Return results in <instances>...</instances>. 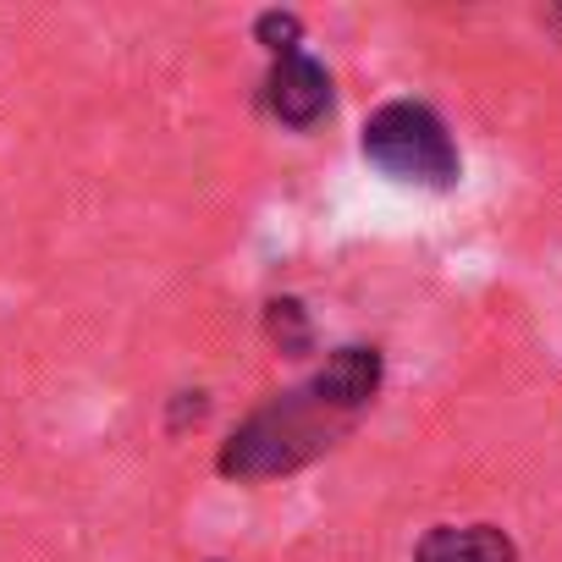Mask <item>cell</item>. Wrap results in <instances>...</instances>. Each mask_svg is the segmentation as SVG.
<instances>
[{
  "instance_id": "8",
  "label": "cell",
  "mask_w": 562,
  "mask_h": 562,
  "mask_svg": "<svg viewBox=\"0 0 562 562\" xmlns=\"http://www.w3.org/2000/svg\"><path fill=\"white\" fill-rule=\"evenodd\" d=\"M551 23H557V29H562V7H557V12H551Z\"/></svg>"
},
{
  "instance_id": "2",
  "label": "cell",
  "mask_w": 562,
  "mask_h": 562,
  "mask_svg": "<svg viewBox=\"0 0 562 562\" xmlns=\"http://www.w3.org/2000/svg\"><path fill=\"white\" fill-rule=\"evenodd\" d=\"M364 160L403 182V188H430V193H452L463 182V155L447 133V122L425 105V100H386L359 138Z\"/></svg>"
},
{
  "instance_id": "5",
  "label": "cell",
  "mask_w": 562,
  "mask_h": 562,
  "mask_svg": "<svg viewBox=\"0 0 562 562\" xmlns=\"http://www.w3.org/2000/svg\"><path fill=\"white\" fill-rule=\"evenodd\" d=\"M414 562H518V546L496 524H436L414 546Z\"/></svg>"
},
{
  "instance_id": "4",
  "label": "cell",
  "mask_w": 562,
  "mask_h": 562,
  "mask_svg": "<svg viewBox=\"0 0 562 562\" xmlns=\"http://www.w3.org/2000/svg\"><path fill=\"white\" fill-rule=\"evenodd\" d=\"M310 386H315L337 414L359 419V414L375 403V392H381V353L364 348V342H348V348H337V353L321 364V375H315Z\"/></svg>"
},
{
  "instance_id": "1",
  "label": "cell",
  "mask_w": 562,
  "mask_h": 562,
  "mask_svg": "<svg viewBox=\"0 0 562 562\" xmlns=\"http://www.w3.org/2000/svg\"><path fill=\"white\" fill-rule=\"evenodd\" d=\"M348 414H337L315 386H299V392H281L270 397L265 408H254L232 441L221 447L215 469L226 480H276V474H293L304 463H315L321 452H331L342 436H348Z\"/></svg>"
},
{
  "instance_id": "3",
  "label": "cell",
  "mask_w": 562,
  "mask_h": 562,
  "mask_svg": "<svg viewBox=\"0 0 562 562\" xmlns=\"http://www.w3.org/2000/svg\"><path fill=\"white\" fill-rule=\"evenodd\" d=\"M265 105L276 122L288 127H315L326 111H331V72L315 61V56H281L265 78Z\"/></svg>"
},
{
  "instance_id": "6",
  "label": "cell",
  "mask_w": 562,
  "mask_h": 562,
  "mask_svg": "<svg viewBox=\"0 0 562 562\" xmlns=\"http://www.w3.org/2000/svg\"><path fill=\"white\" fill-rule=\"evenodd\" d=\"M265 337L288 353V359H304L315 348V331H310V310L299 299H270L265 304Z\"/></svg>"
},
{
  "instance_id": "7",
  "label": "cell",
  "mask_w": 562,
  "mask_h": 562,
  "mask_svg": "<svg viewBox=\"0 0 562 562\" xmlns=\"http://www.w3.org/2000/svg\"><path fill=\"white\" fill-rule=\"evenodd\" d=\"M254 40L281 61V56H299V40H304V23H299V12H265L259 23H254Z\"/></svg>"
}]
</instances>
